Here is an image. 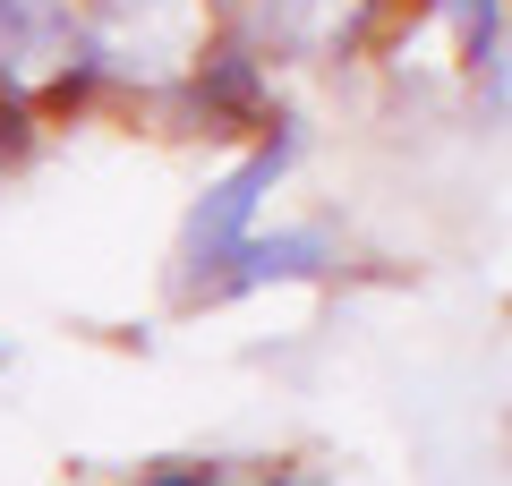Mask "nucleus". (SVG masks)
Here are the masks:
<instances>
[{"label":"nucleus","mask_w":512,"mask_h":486,"mask_svg":"<svg viewBox=\"0 0 512 486\" xmlns=\"http://www.w3.org/2000/svg\"><path fill=\"white\" fill-rule=\"evenodd\" d=\"M299 162V128L291 120H274V137L256 145L239 171H222L214 188L197 197V214H188V231H180V299H214V282H222V265H231V248L248 239V222H256V205H265V188L282 180Z\"/></svg>","instance_id":"obj_1"},{"label":"nucleus","mask_w":512,"mask_h":486,"mask_svg":"<svg viewBox=\"0 0 512 486\" xmlns=\"http://www.w3.org/2000/svg\"><path fill=\"white\" fill-rule=\"evenodd\" d=\"M188 103H197V120L214 128V137H239V128H256V120H265V60H256L239 35L205 43L197 69H188Z\"/></svg>","instance_id":"obj_2"},{"label":"nucleus","mask_w":512,"mask_h":486,"mask_svg":"<svg viewBox=\"0 0 512 486\" xmlns=\"http://www.w3.org/2000/svg\"><path fill=\"white\" fill-rule=\"evenodd\" d=\"M333 265V248H325V231H248L231 248V265H222V282H214V299H248V290H265V282H316V273Z\"/></svg>","instance_id":"obj_3"},{"label":"nucleus","mask_w":512,"mask_h":486,"mask_svg":"<svg viewBox=\"0 0 512 486\" xmlns=\"http://www.w3.org/2000/svg\"><path fill=\"white\" fill-rule=\"evenodd\" d=\"M436 18L461 35L470 77H487V94L504 103V86H512V60H504V0H436Z\"/></svg>","instance_id":"obj_4"},{"label":"nucleus","mask_w":512,"mask_h":486,"mask_svg":"<svg viewBox=\"0 0 512 486\" xmlns=\"http://www.w3.org/2000/svg\"><path fill=\"white\" fill-rule=\"evenodd\" d=\"M69 43V0H0V69H35Z\"/></svg>","instance_id":"obj_5"},{"label":"nucleus","mask_w":512,"mask_h":486,"mask_svg":"<svg viewBox=\"0 0 512 486\" xmlns=\"http://www.w3.org/2000/svg\"><path fill=\"white\" fill-rule=\"evenodd\" d=\"M137 486H222V478L197 469V461H171V469H154V478H137Z\"/></svg>","instance_id":"obj_6"},{"label":"nucleus","mask_w":512,"mask_h":486,"mask_svg":"<svg viewBox=\"0 0 512 486\" xmlns=\"http://www.w3.org/2000/svg\"><path fill=\"white\" fill-rule=\"evenodd\" d=\"M256 486H316V478H256Z\"/></svg>","instance_id":"obj_7"}]
</instances>
